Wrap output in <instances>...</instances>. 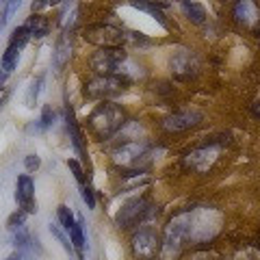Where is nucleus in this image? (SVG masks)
<instances>
[{
  "label": "nucleus",
  "mask_w": 260,
  "mask_h": 260,
  "mask_svg": "<svg viewBox=\"0 0 260 260\" xmlns=\"http://www.w3.org/2000/svg\"><path fill=\"white\" fill-rule=\"evenodd\" d=\"M191 228H193V215L191 213L176 215L172 221L167 223L165 237H162V243H160L162 260H178L186 239L191 237Z\"/></svg>",
  "instance_id": "nucleus-1"
},
{
  "label": "nucleus",
  "mask_w": 260,
  "mask_h": 260,
  "mask_svg": "<svg viewBox=\"0 0 260 260\" xmlns=\"http://www.w3.org/2000/svg\"><path fill=\"white\" fill-rule=\"evenodd\" d=\"M124 124H126L124 111L113 102L100 104V107L91 113V117H89V128H91L95 139H100V141L111 139L115 133H119Z\"/></svg>",
  "instance_id": "nucleus-2"
},
{
  "label": "nucleus",
  "mask_w": 260,
  "mask_h": 260,
  "mask_svg": "<svg viewBox=\"0 0 260 260\" xmlns=\"http://www.w3.org/2000/svg\"><path fill=\"white\" fill-rule=\"evenodd\" d=\"M83 37L89 44L98 46L100 50H104V48H121L128 39L124 30L117 26H111V24H89L83 30Z\"/></svg>",
  "instance_id": "nucleus-3"
},
{
  "label": "nucleus",
  "mask_w": 260,
  "mask_h": 260,
  "mask_svg": "<svg viewBox=\"0 0 260 260\" xmlns=\"http://www.w3.org/2000/svg\"><path fill=\"white\" fill-rule=\"evenodd\" d=\"M128 87V78L121 76H95L85 85V95L93 100H107V98L121 95Z\"/></svg>",
  "instance_id": "nucleus-4"
},
{
  "label": "nucleus",
  "mask_w": 260,
  "mask_h": 260,
  "mask_svg": "<svg viewBox=\"0 0 260 260\" xmlns=\"http://www.w3.org/2000/svg\"><path fill=\"white\" fill-rule=\"evenodd\" d=\"M126 63V52L124 48H104L91 54L89 65L91 70L98 72L100 76H115V72Z\"/></svg>",
  "instance_id": "nucleus-5"
},
{
  "label": "nucleus",
  "mask_w": 260,
  "mask_h": 260,
  "mask_svg": "<svg viewBox=\"0 0 260 260\" xmlns=\"http://www.w3.org/2000/svg\"><path fill=\"white\" fill-rule=\"evenodd\" d=\"M130 249L137 260H154L160 251V239L152 228H139L130 239Z\"/></svg>",
  "instance_id": "nucleus-6"
},
{
  "label": "nucleus",
  "mask_w": 260,
  "mask_h": 260,
  "mask_svg": "<svg viewBox=\"0 0 260 260\" xmlns=\"http://www.w3.org/2000/svg\"><path fill=\"white\" fill-rule=\"evenodd\" d=\"M150 213V204L145 198H133L128 200L124 206L117 210L115 215V223L117 228H130V225H137L139 221H143Z\"/></svg>",
  "instance_id": "nucleus-7"
},
{
  "label": "nucleus",
  "mask_w": 260,
  "mask_h": 260,
  "mask_svg": "<svg viewBox=\"0 0 260 260\" xmlns=\"http://www.w3.org/2000/svg\"><path fill=\"white\" fill-rule=\"evenodd\" d=\"M169 68H172V74L180 80H189L195 78L200 72V61L191 50H180L172 56L169 61Z\"/></svg>",
  "instance_id": "nucleus-8"
},
{
  "label": "nucleus",
  "mask_w": 260,
  "mask_h": 260,
  "mask_svg": "<svg viewBox=\"0 0 260 260\" xmlns=\"http://www.w3.org/2000/svg\"><path fill=\"white\" fill-rule=\"evenodd\" d=\"M143 156H148V145H145L143 141H139V139L124 141L115 152H113V160H115L117 165H135V167H139Z\"/></svg>",
  "instance_id": "nucleus-9"
},
{
  "label": "nucleus",
  "mask_w": 260,
  "mask_h": 260,
  "mask_svg": "<svg viewBox=\"0 0 260 260\" xmlns=\"http://www.w3.org/2000/svg\"><path fill=\"white\" fill-rule=\"evenodd\" d=\"M202 121V113L195 109H186V111H178L174 115H169L162 119V128L167 133H182V130H189L193 126H198Z\"/></svg>",
  "instance_id": "nucleus-10"
},
{
  "label": "nucleus",
  "mask_w": 260,
  "mask_h": 260,
  "mask_svg": "<svg viewBox=\"0 0 260 260\" xmlns=\"http://www.w3.org/2000/svg\"><path fill=\"white\" fill-rule=\"evenodd\" d=\"M15 200H18L20 208L26 215L37 213V200H35V182L30 180V176H20L15 182Z\"/></svg>",
  "instance_id": "nucleus-11"
},
{
  "label": "nucleus",
  "mask_w": 260,
  "mask_h": 260,
  "mask_svg": "<svg viewBox=\"0 0 260 260\" xmlns=\"http://www.w3.org/2000/svg\"><path fill=\"white\" fill-rule=\"evenodd\" d=\"M217 158V150L215 148H200V150H193L191 154H186V167L193 169V172H198V174H204L210 169V165L215 162Z\"/></svg>",
  "instance_id": "nucleus-12"
},
{
  "label": "nucleus",
  "mask_w": 260,
  "mask_h": 260,
  "mask_svg": "<svg viewBox=\"0 0 260 260\" xmlns=\"http://www.w3.org/2000/svg\"><path fill=\"white\" fill-rule=\"evenodd\" d=\"M234 20L243 26H251L256 20H258V11H256V5L249 3V0H243L234 7Z\"/></svg>",
  "instance_id": "nucleus-13"
},
{
  "label": "nucleus",
  "mask_w": 260,
  "mask_h": 260,
  "mask_svg": "<svg viewBox=\"0 0 260 260\" xmlns=\"http://www.w3.org/2000/svg\"><path fill=\"white\" fill-rule=\"evenodd\" d=\"M70 54H72V37L68 32H63V37L56 42V48H54V68L61 70L70 61Z\"/></svg>",
  "instance_id": "nucleus-14"
},
{
  "label": "nucleus",
  "mask_w": 260,
  "mask_h": 260,
  "mask_svg": "<svg viewBox=\"0 0 260 260\" xmlns=\"http://www.w3.org/2000/svg\"><path fill=\"white\" fill-rule=\"evenodd\" d=\"M24 28L30 32V37H37V39L46 37V35H48V30H50V26H48L46 18H44V15H37V13H35V15H30L28 22L24 24Z\"/></svg>",
  "instance_id": "nucleus-15"
},
{
  "label": "nucleus",
  "mask_w": 260,
  "mask_h": 260,
  "mask_svg": "<svg viewBox=\"0 0 260 260\" xmlns=\"http://www.w3.org/2000/svg\"><path fill=\"white\" fill-rule=\"evenodd\" d=\"M68 133H70V139H72V145L74 150L83 156V137H80V130H78V124H76V117H74V111L68 107Z\"/></svg>",
  "instance_id": "nucleus-16"
},
{
  "label": "nucleus",
  "mask_w": 260,
  "mask_h": 260,
  "mask_svg": "<svg viewBox=\"0 0 260 260\" xmlns=\"http://www.w3.org/2000/svg\"><path fill=\"white\" fill-rule=\"evenodd\" d=\"M20 50H22V48H18V46H9V48H7V52L3 54V61H0V70H3V74L9 76L11 72L15 70L18 59H20Z\"/></svg>",
  "instance_id": "nucleus-17"
},
{
  "label": "nucleus",
  "mask_w": 260,
  "mask_h": 260,
  "mask_svg": "<svg viewBox=\"0 0 260 260\" xmlns=\"http://www.w3.org/2000/svg\"><path fill=\"white\" fill-rule=\"evenodd\" d=\"M182 11L186 13V18H189L193 24H204L206 20V11H204V7L198 5V3H182Z\"/></svg>",
  "instance_id": "nucleus-18"
},
{
  "label": "nucleus",
  "mask_w": 260,
  "mask_h": 260,
  "mask_svg": "<svg viewBox=\"0 0 260 260\" xmlns=\"http://www.w3.org/2000/svg\"><path fill=\"white\" fill-rule=\"evenodd\" d=\"M56 217H59V223H61V228L65 232H72V228L76 225V219H74V213H72V210L68 208V206H59V210H56Z\"/></svg>",
  "instance_id": "nucleus-19"
},
{
  "label": "nucleus",
  "mask_w": 260,
  "mask_h": 260,
  "mask_svg": "<svg viewBox=\"0 0 260 260\" xmlns=\"http://www.w3.org/2000/svg\"><path fill=\"white\" fill-rule=\"evenodd\" d=\"M70 239H72V243H74V247L78 249L80 258H83V249H85V232H83V223H80V221H76V225L72 228Z\"/></svg>",
  "instance_id": "nucleus-20"
},
{
  "label": "nucleus",
  "mask_w": 260,
  "mask_h": 260,
  "mask_svg": "<svg viewBox=\"0 0 260 260\" xmlns=\"http://www.w3.org/2000/svg\"><path fill=\"white\" fill-rule=\"evenodd\" d=\"M30 39V32L24 28V26H18L13 30V35H11V39H9V46H18V48H24L26 46V42Z\"/></svg>",
  "instance_id": "nucleus-21"
},
{
  "label": "nucleus",
  "mask_w": 260,
  "mask_h": 260,
  "mask_svg": "<svg viewBox=\"0 0 260 260\" xmlns=\"http://www.w3.org/2000/svg\"><path fill=\"white\" fill-rule=\"evenodd\" d=\"M24 217H26V213L24 210H20V213H15L9 217V230L15 234V232H20L24 230Z\"/></svg>",
  "instance_id": "nucleus-22"
},
{
  "label": "nucleus",
  "mask_w": 260,
  "mask_h": 260,
  "mask_svg": "<svg viewBox=\"0 0 260 260\" xmlns=\"http://www.w3.org/2000/svg\"><path fill=\"white\" fill-rule=\"evenodd\" d=\"M68 167L72 169V174H74V178L80 182V186H83V180H85V178H83V167H80V162L74 160V158H70V160H68Z\"/></svg>",
  "instance_id": "nucleus-23"
},
{
  "label": "nucleus",
  "mask_w": 260,
  "mask_h": 260,
  "mask_svg": "<svg viewBox=\"0 0 260 260\" xmlns=\"http://www.w3.org/2000/svg\"><path fill=\"white\" fill-rule=\"evenodd\" d=\"M24 165H26L28 172H35V169H39V165H42V160H39L37 154H28V156L24 158Z\"/></svg>",
  "instance_id": "nucleus-24"
},
{
  "label": "nucleus",
  "mask_w": 260,
  "mask_h": 260,
  "mask_svg": "<svg viewBox=\"0 0 260 260\" xmlns=\"http://www.w3.org/2000/svg\"><path fill=\"white\" fill-rule=\"evenodd\" d=\"M80 195H83V200H85V204H87V208H93L95 206V200H93V193H91V189L89 186H80Z\"/></svg>",
  "instance_id": "nucleus-25"
},
{
  "label": "nucleus",
  "mask_w": 260,
  "mask_h": 260,
  "mask_svg": "<svg viewBox=\"0 0 260 260\" xmlns=\"http://www.w3.org/2000/svg\"><path fill=\"white\" fill-rule=\"evenodd\" d=\"M52 119H54V111H52L50 107H46L44 113H42V119H39V121H42V124H39V128H48V126L52 124Z\"/></svg>",
  "instance_id": "nucleus-26"
},
{
  "label": "nucleus",
  "mask_w": 260,
  "mask_h": 260,
  "mask_svg": "<svg viewBox=\"0 0 260 260\" xmlns=\"http://www.w3.org/2000/svg\"><path fill=\"white\" fill-rule=\"evenodd\" d=\"M50 232L54 234V237H56V239H59V241H61V245H63L65 249H68V251L72 249V245H70V243H68V239H65V237H63V232H59V228H56V225H50Z\"/></svg>",
  "instance_id": "nucleus-27"
},
{
  "label": "nucleus",
  "mask_w": 260,
  "mask_h": 260,
  "mask_svg": "<svg viewBox=\"0 0 260 260\" xmlns=\"http://www.w3.org/2000/svg\"><path fill=\"white\" fill-rule=\"evenodd\" d=\"M251 113H254V117H258V119H260V102H256L254 107H251Z\"/></svg>",
  "instance_id": "nucleus-28"
},
{
  "label": "nucleus",
  "mask_w": 260,
  "mask_h": 260,
  "mask_svg": "<svg viewBox=\"0 0 260 260\" xmlns=\"http://www.w3.org/2000/svg\"><path fill=\"white\" fill-rule=\"evenodd\" d=\"M7 260H26V256H24V254H20V251H18V254H11V256L7 258Z\"/></svg>",
  "instance_id": "nucleus-29"
}]
</instances>
